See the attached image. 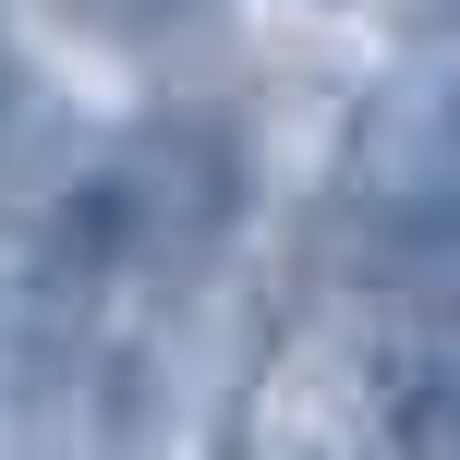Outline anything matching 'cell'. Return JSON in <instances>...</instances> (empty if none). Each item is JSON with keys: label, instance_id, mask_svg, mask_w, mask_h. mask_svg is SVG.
Masks as SVG:
<instances>
[{"label": "cell", "instance_id": "obj_1", "mask_svg": "<svg viewBox=\"0 0 460 460\" xmlns=\"http://www.w3.org/2000/svg\"><path fill=\"white\" fill-rule=\"evenodd\" d=\"M340 182L388 243L460 254V61H424V73L364 97V121L340 146Z\"/></svg>", "mask_w": 460, "mask_h": 460}, {"label": "cell", "instance_id": "obj_2", "mask_svg": "<svg viewBox=\"0 0 460 460\" xmlns=\"http://www.w3.org/2000/svg\"><path fill=\"white\" fill-rule=\"evenodd\" d=\"M110 194H121L134 254L194 267V254H218L230 218H243V134H230V121H146V134L121 146Z\"/></svg>", "mask_w": 460, "mask_h": 460}, {"label": "cell", "instance_id": "obj_3", "mask_svg": "<svg viewBox=\"0 0 460 460\" xmlns=\"http://www.w3.org/2000/svg\"><path fill=\"white\" fill-rule=\"evenodd\" d=\"M121 254H134V230H121V194L110 182H73L61 207L37 218V254H24V303H37L49 327H85L97 291L121 279Z\"/></svg>", "mask_w": 460, "mask_h": 460}, {"label": "cell", "instance_id": "obj_4", "mask_svg": "<svg viewBox=\"0 0 460 460\" xmlns=\"http://www.w3.org/2000/svg\"><path fill=\"white\" fill-rule=\"evenodd\" d=\"M400 437L412 448H460V376H424V388L400 400Z\"/></svg>", "mask_w": 460, "mask_h": 460}, {"label": "cell", "instance_id": "obj_5", "mask_svg": "<svg viewBox=\"0 0 460 460\" xmlns=\"http://www.w3.org/2000/svg\"><path fill=\"white\" fill-rule=\"evenodd\" d=\"M400 37H424V49L460 37V0H400Z\"/></svg>", "mask_w": 460, "mask_h": 460}, {"label": "cell", "instance_id": "obj_6", "mask_svg": "<svg viewBox=\"0 0 460 460\" xmlns=\"http://www.w3.org/2000/svg\"><path fill=\"white\" fill-rule=\"evenodd\" d=\"M0 134H13V73H0Z\"/></svg>", "mask_w": 460, "mask_h": 460}]
</instances>
